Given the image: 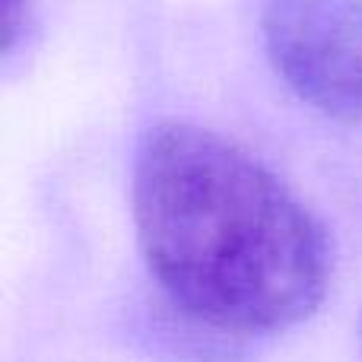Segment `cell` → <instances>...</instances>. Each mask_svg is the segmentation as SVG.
Returning <instances> with one entry per match:
<instances>
[{
    "mask_svg": "<svg viewBox=\"0 0 362 362\" xmlns=\"http://www.w3.org/2000/svg\"><path fill=\"white\" fill-rule=\"evenodd\" d=\"M264 45L305 105L362 124V0H267Z\"/></svg>",
    "mask_w": 362,
    "mask_h": 362,
    "instance_id": "cell-2",
    "label": "cell"
},
{
    "mask_svg": "<svg viewBox=\"0 0 362 362\" xmlns=\"http://www.w3.org/2000/svg\"><path fill=\"white\" fill-rule=\"evenodd\" d=\"M134 223L165 299L229 337L296 327L331 286V242L305 204L216 131L163 121L134 163Z\"/></svg>",
    "mask_w": 362,
    "mask_h": 362,
    "instance_id": "cell-1",
    "label": "cell"
},
{
    "mask_svg": "<svg viewBox=\"0 0 362 362\" xmlns=\"http://www.w3.org/2000/svg\"><path fill=\"white\" fill-rule=\"evenodd\" d=\"M25 10H29V0H6V51L16 48V38L25 25Z\"/></svg>",
    "mask_w": 362,
    "mask_h": 362,
    "instance_id": "cell-3",
    "label": "cell"
},
{
    "mask_svg": "<svg viewBox=\"0 0 362 362\" xmlns=\"http://www.w3.org/2000/svg\"><path fill=\"white\" fill-rule=\"evenodd\" d=\"M359 340H362V325H359Z\"/></svg>",
    "mask_w": 362,
    "mask_h": 362,
    "instance_id": "cell-4",
    "label": "cell"
}]
</instances>
